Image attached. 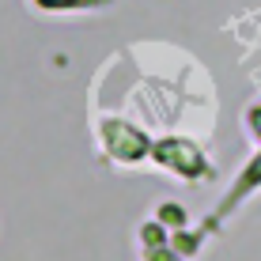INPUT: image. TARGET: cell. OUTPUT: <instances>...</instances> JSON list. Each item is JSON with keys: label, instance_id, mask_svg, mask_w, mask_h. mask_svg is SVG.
<instances>
[{"label": "cell", "instance_id": "obj_1", "mask_svg": "<svg viewBox=\"0 0 261 261\" xmlns=\"http://www.w3.org/2000/svg\"><path fill=\"white\" fill-rule=\"evenodd\" d=\"M102 140L125 163H133V159H140L148 151V137L140 129H133V125H125V121H102Z\"/></svg>", "mask_w": 261, "mask_h": 261}, {"label": "cell", "instance_id": "obj_2", "mask_svg": "<svg viewBox=\"0 0 261 261\" xmlns=\"http://www.w3.org/2000/svg\"><path fill=\"white\" fill-rule=\"evenodd\" d=\"M38 8H80V0H34Z\"/></svg>", "mask_w": 261, "mask_h": 261}]
</instances>
